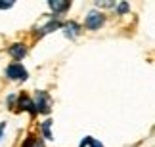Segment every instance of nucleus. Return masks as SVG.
<instances>
[{
  "mask_svg": "<svg viewBox=\"0 0 155 147\" xmlns=\"http://www.w3.org/2000/svg\"><path fill=\"white\" fill-rule=\"evenodd\" d=\"M19 107H21V109H25V111H29L31 115L37 113V109H35V103H33L27 96H21V97H19Z\"/></svg>",
  "mask_w": 155,
  "mask_h": 147,
  "instance_id": "5",
  "label": "nucleus"
},
{
  "mask_svg": "<svg viewBox=\"0 0 155 147\" xmlns=\"http://www.w3.org/2000/svg\"><path fill=\"white\" fill-rule=\"evenodd\" d=\"M98 6H102V8H113L115 2H98Z\"/></svg>",
  "mask_w": 155,
  "mask_h": 147,
  "instance_id": "11",
  "label": "nucleus"
},
{
  "mask_svg": "<svg viewBox=\"0 0 155 147\" xmlns=\"http://www.w3.org/2000/svg\"><path fill=\"white\" fill-rule=\"evenodd\" d=\"M33 147H42V143H35V145H33Z\"/></svg>",
  "mask_w": 155,
  "mask_h": 147,
  "instance_id": "14",
  "label": "nucleus"
},
{
  "mask_svg": "<svg viewBox=\"0 0 155 147\" xmlns=\"http://www.w3.org/2000/svg\"><path fill=\"white\" fill-rule=\"evenodd\" d=\"M12 6H14V2H0V10H8V8H12Z\"/></svg>",
  "mask_w": 155,
  "mask_h": 147,
  "instance_id": "12",
  "label": "nucleus"
},
{
  "mask_svg": "<svg viewBox=\"0 0 155 147\" xmlns=\"http://www.w3.org/2000/svg\"><path fill=\"white\" fill-rule=\"evenodd\" d=\"M48 6L56 11V14H61V11H65V10H69V2H59V0H50L48 2Z\"/></svg>",
  "mask_w": 155,
  "mask_h": 147,
  "instance_id": "6",
  "label": "nucleus"
},
{
  "mask_svg": "<svg viewBox=\"0 0 155 147\" xmlns=\"http://www.w3.org/2000/svg\"><path fill=\"white\" fill-rule=\"evenodd\" d=\"M50 126H52V120H44V122H42V132H44V138H46V139H52Z\"/></svg>",
  "mask_w": 155,
  "mask_h": 147,
  "instance_id": "9",
  "label": "nucleus"
},
{
  "mask_svg": "<svg viewBox=\"0 0 155 147\" xmlns=\"http://www.w3.org/2000/svg\"><path fill=\"white\" fill-rule=\"evenodd\" d=\"M63 31H65V34H67L69 38H73V37H77V34H79V25H77V23H67V25L63 27Z\"/></svg>",
  "mask_w": 155,
  "mask_h": 147,
  "instance_id": "7",
  "label": "nucleus"
},
{
  "mask_svg": "<svg viewBox=\"0 0 155 147\" xmlns=\"http://www.w3.org/2000/svg\"><path fill=\"white\" fill-rule=\"evenodd\" d=\"M127 11H128V4L127 2L119 4V14H127Z\"/></svg>",
  "mask_w": 155,
  "mask_h": 147,
  "instance_id": "10",
  "label": "nucleus"
},
{
  "mask_svg": "<svg viewBox=\"0 0 155 147\" xmlns=\"http://www.w3.org/2000/svg\"><path fill=\"white\" fill-rule=\"evenodd\" d=\"M52 107V99L46 92H38L37 94V103H35V109L38 111V113H48Z\"/></svg>",
  "mask_w": 155,
  "mask_h": 147,
  "instance_id": "2",
  "label": "nucleus"
},
{
  "mask_svg": "<svg viewBox=\"0 0 155 147\" xmlns=\"http://www.w3.org/2000/svg\"><path fill=\"white\" fill-rule=\"evenodd\" d=\"M6 130V122H0V139H2V134Z\"/></svg>",
  "mask_w": 155,
  "mask_h": 147,
  "instance_id": "13",
  "label": "nucleus"
},
{
  "mask_svg": "<svg viewBox=\"0 0 155 147\" xmlns=\"http://www.w3.org/2000/svg\"><path fill=\"white\" fill-rule=\"evenodd\" d=\"M81 147H104V145L100 143L98 139H94V138H90V136H86V138L81 142Z\"/></svg>",
  "mask_w": 155,
  "mask_h": 147,
  "instance_id": "8",
  "label": "nucleus"
},
{
  "mask_svg": "<svg viewBox=\"0 0 155 147\" xmlns=\"http://www.w3.org/2000/svg\"><path fill=\"white\" fill-rule=\"evenodd\" d=\"M104 25V15L100 14V11H90V14L86 15V21H84V27L86 29H100Z\"/></svg>",
  "mask_w": 155,
  "mask_h": 147,
  "instance_id": "3",
  "label": "nucleus"
},
{
  "mask_svg": "<svg viewBox=\"0 0 155 147\" xmlns=\"http://www.w3.org/2000/svg\"><path fill=\"white\" fill-rule=\"evenodd\" d=\"M25 54H27V50H25V46H23V44H14L10 48V56L15 57V59H23Z\"/></svg>",
  "mask_w": 155,
  "mask_h": 147,
  "instance_id": "4",
  "label": "nucleus"
},
{
  "mask_svg": "<svg viewBox=\"0 0 155 147\" xmlns=\"http://www.w3.org/2000/svg\"><path fill=\"white\" fill-rule=\"evenodd\" d=\"M6 76H10V78H14V80H25L27 78V71H25L23 65H19V63H12V65L6 67Z\"/></svg>",
  "mask_w": 155,
  "mask_h": 147,
  "instance_id": "1",
  "label": "nucleus"
}]
</instances>
